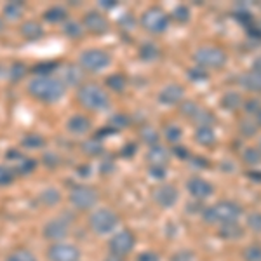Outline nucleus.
Wrapping results in <instances>:
<instances>
[{
    "mask_svg": "<svg viewBox=\"0 0 261 261\" xmlns=\"http://www.w3.org/2000/svg\"><path fill=\"white\" fill-rule=\"evenodd\" d=\"M241 105H242V98H241V94H237V92H226L221 99V107L226 108V110H231V112L237 110Z\"/></svg>",
    "mask_w": 261,
    "mask_h": 261,
    "instance_id": "29",
    "label": "nucleus"
},
{
    "mask_svg": "<svg viewBox=\"0 0 261 261\" xmlns=\"http://www.w3.org/2000/svg\"><path fill=\"white\" fill-rule=\"evenodd\" d=\"M140 136H141L143 141L148 143V145H151V146H155L159 143V134H157V130H153V127H143Z\"/></svg>",
    "mask_w": 261,
    "mask_h": 261,
    "instance_id": "39",
    "label": "nucleus"
},
{
    "mask_svg": "<svg viewBox=\"0 0 261 261\" xmlns=\"http://www.w3.org/2000/svg\"><path fill=\"white\" fill-rule=\"evenodd\" d=\"M134 246H136V237H134V233L129 230H122L119 233H115L110 239V242H108L110 254L119 256V258H124L129 252H133Z\"/></svg>",
    "mask_w": 261,
    "mask_h": 261,
    "instance_id": "8",
    "label": "nucleus"
},
{
    "mask_svg": "<svg viewBox=\"0 0 261 261\" xmlns=\"http://www.w3.org/2000/svg\"><path fill=\"white\" fill-rule=\"evenodd\" d=\"M28 94L42 103H58L66 92V87L58 77H33L27 86Z\"/></svg>",
    "mask_w": 261,
    "mask_h": 261,
    "instance_id": "1",
    "label": "nucleus"
},
{
    "mask_svg": "<svg viewBox=\"0 0 261 261\" xmlns=\"http://www.w3.org/2000/svg\"><path fill=\"white\" fill-rule=\"evenodd\" d=\"M247 178L252 179L254 183L261 185V171H249V172H247Z\"/></svg>",
    "mask_w": 261,
    "mask_h": 261,
    "instance_id": "53",
    "label": "nucleus"
},
{
    "mask_svg": "<svg viewBox=\"0 0 261 261\" xmlns=\"http://www.w3.org/2000/svg\"><path fill=\"white\" fill-rule=\"evenodd\" d=\"M195 140L202 146L216 145V133H214L213 125H199L195 129Z\"/></svg>",
    "mask_w": 261,
    "mask_h": 261,
    "instance_id": "20",
    "label": "nucleus"
},
{
    "mask_svg": "<svg viewBox=\"0 0 261 261\" xmlns=\"http://www.w3.org/2000/svg\"><path fill=\"white\" fill-rule=\"evenodd\" d=\"M98 6L101 9H113V7H117V2H113V0H101Z\"/></svg>",
    "mask_w": 261,
    "mask_h": 261,
    "instance_id": "54",
    "label": "nucleus"
},
{
    "mask_svg": "<svg viewBox=\"0 0 261 261\" xmlns=\"http://www.w3.org/2000/svg\"><path fill=\"white\" fill-rule=\"evenodd\" d=\"M161 56V49L153 42H145L140 47V58L143 61H155Z\"/></svg>",
    "mask_w": 261,
    "mask_h": 261,
    "instance_id": "26",
    "label": "nucleus"
},
{
    "mask_svg": "<svg viewBox=\"0 0 261 261\" xmlns=\"http://www.w3.org/2000/svg\"><path fill=\"white\" fill-rule=\"evenodd\" d=\"M82 150L86 151L87 155L96 157V155H99L101 151H103V145H101V140H89L82 145Z\"/></svg>",
    "mask_w": 261,
    "mask_h": 261,
    "instance_id": "37",
    "label": "nucleus"
},
{
    "mask_svg": "<svg viewBox=\"0 0 261 261\" xmlns=\"http://www.w3.org/2000/svg\"><path fill=\"white\" fill-rule=\"evenodd\" d=\"M66 129H68V133L75 134V136H84V134H87L92 129V122L89 117L84 115V113H77V115L68 119Z\"/></svg>",
    "mask_w": 261,
    "mask_h": 261,
    "instance_id": "16",
    "label": "nucleus"
},
{
    "mask_svg": "<svg viewBox=\"0 0 261 261\" xmlns=\"http://www.w3.org/2000/svg\"><path fill=\"white\" fill-rule=\"evenodd\" d=\"M35 167H37L35 159L28 157V155H21L14 166H12V169H14L16 174H30V172L35 171Z\"/></svg>",
    "mask_w": 261,
    "mask_h": 261,
    "instance_id": "23",
    "label": "nucleus"
},
{
    "mask_svg": "<svg viewBox=\"0 0 261 261\" xmlns=\"http://www.w3.org/2000/svg\"><path fill=\"white\" fill-rule=\"evenodd\" d=\"M141 27L150 33H164L169 27V16L161 7H150L143 12L141 16Z\"/></svg>",
    "mask_w": 261,
    "mask_h": 261,
    "instance_id": "5",
    "label": "nucleus"
},
{
    "mask_svg": "<svg viewBox=\"0 0 261 261\" xmlns=\"http://www.w3.org/2000/svg\"><path fill=\"white\" fill-rule=\"evenodd\" d=\"M259 150H261V140H259Z\"/></svg>",
    "mask_w": 261,
    "mask_h": 261,
    "instance_id": "59",
    "label": "nucleus"
},
{
    "mask_svg": "<svg viewBox=\"0 0 261 261\" xmlns=\"http://www.w3.org/2000/svg\"><path fill=\"white\" fill-rule=\"evenodd\" d=\"M112 65V56L103 49H86L79 54V66L84 71H101Z\"/></svg>",
    "mask_w": 261,
    "mask_h": 261,
    "instance_id": "4",
    "label": "nucleus"
},
{
    "mask_svg": "<svg viewBox=\"0 0 261 261\" xmlns=\"http://www.w3.org/2000/svg\"><path fill=\"white\" fill-rule=\"evenodd\" d=\"M66 18H68V12L61 6H53L44 12V19L49 23H63V21H66Z\"/></svg>",
    "mask_w": 261,
    "mask_h": 261,
    "instance_id": "24",
    "label": "nucleus"
},
{
    "mask_svg": "<svg viewBox=\"0 0 261 261\" xmlns=\"http://www.w3.org/2000/svg\"><path fill=\"white\" fill-rule=\"evenodd\" d=\"M151 197H153V200L157 202L161 207L169 209V207H172V205L176 204V202H178L179 192H178V188H176L174 185L162 183V185H159L153 192H151Z\"/></svg>",
    "mask_w": 261,
    "mask_h": 261,
    "instance_id": "11",
    "label": "nucleus"
},
{
    "mask_svg": "<svg viewBox=\"0 0 261 261\" xmlns=\"http://www.w3.org/2000/svg\"><path fill=\"white\" fill-rule=\"evenodd\" d=\"M24 12V4L23 2H9L4 6V18L6 19H19Z\"/></svg>",
    "mask_w": 261,
    "mask_h": 261,
    "instance_id": "25",
    "label": "nucleus"
},
{
    "mask_svg": "<svg viewBox=\"0 0 261 261\" xmlns=\"http://www.w3.org/2000/svg\"><path fill=\"white\" fill-rule=\"evenodd\" d=\"M241 133L244 134V136H247V138L254 136V134L258 133V124H256V122H252L251 119H244L241 122Z\"/></svg>",
    "mask_w": 261,
    "mask_h": 261,
    "instance_id": "40",
    "label": "nucleus"
},
{
    "mask_svg": "<svg viewBox=\"0 0 261 261\" xmlns=\"http://www.w3.org/2000/svg\"><path fill=\"white\" fill-rule=\"evenodd\" d=\"M235 19L239 21L241 24H244V27L251 28L252 27V14L247 11H237L235 12Z\"/></svg>",
    "mask_w": 261,
    "mask_h": 261,
    "instance_id": "44",
    "label": "nucleus"
},
{
    "mask_svg": "<svg viewBox=\"0 0 261 261\" xmlns=\"http://www.w3.org/2000/svg\"><path fill=\"white\" fill-rule=\"evenodd\" d=\"M171 16L178 21V23L185 24V23H188V21H190V9H188L187 6H178L174 11H172Z\"/></svg>",
    "mask_w": 261,
    "mask_h": 261,
    "instance_id": "38",
    "label": "nucleus"
},
{
    "mask_svg": "<svg viewBox=\"0 0 261 261\" xmlns=\"http://www.w3.org/2000/svg\"><path fill=\"white\" fill-rule=\"evenodd\" d=\"M2 28H4V21L0 19V32H2Z\"/></svg>",
    "mask_w": 261,
    "mask_h": 261,
    "instance_id": "58",
    "label": "nucleus"
},
{
    "mask_svg": "<svg viewBox=\"0 0 261 261\" xmlns=\"http://www.w3.org/2000/svg\"><path fill=\"white\" fill-rule=\"evenodd\" d=\"M44 237L50 242H61L66 235L70 233V221L65 218H56V220H50L47 225L42 230Z\"/></svg>",
    "mask_w": 261,
    "mask_h": 261,
    "instance_id": "12",
    "label": "nucleus"
},
{
    "mask_svg": "<svg viewBox=\"0 0 261 261\" xmlns=\"http://www.w3.org/2000/svg\"><path fill=\"white\" fill-rule=\"evenodd\" d=\"M247 228L261 233V213H251L247 216Z\"/></svg>",
    "mask_w": 261,
    "mask_h": 261,
    "instance_id": "41",
    "label": "nucleus"
},
{
    "mask_svg": "<svg viewBox=\"0 0 261 261\" xmlns=\"http://www.w3.org/2000/svg\"><path fill=\"white\" fill-rule=\"evenodd\" d=\"M246 261H261V246L259 244H251L242 252Z\"/></svg>",
    "mask_w": 261,
    "mask_h": 261,
    "instance_id": "33",
    "label": "nucleus"
},
{
    "mask_svg": "<svg viewBox=\"0 0 261 261\" xmlns=\"http://www.w3.org/2000/svg\"><path fill=\"white\" fill-rule=\"evenodd\" d=\"M107 86L110 87L112 91L122 92V91H125V87H127V79H125L122 73H113L107 79Z\"/></svg>",
    "mask_w": 261,
    "mask_h": 261,
    "instance_id": "28",
    "label": "nucleus"
},
{
    "mask_svg": "<svg viewBox=\"0 0 261 261\" xmlns=\"http://www.w3.org/2000/svg\"><path fill=\"white\" fill-rule=\"evenodd\" d=\"M190 161H192V164H193V167H195V169H204V167L209 166L207 161H204V159H199V157L190 159Z\"/></svg>",
    "mask_w": 261,
    "mask_h": 261,
    "instance_id": "52",
    "label": "nucleus"
},
{
    "mask_svg": "<svg viewBox=\"0 0 261 261\" xmlns=\"http://www.w3.org/2000/svg\"><path fill=\"white\" fill-rule=\"evenodd\" d=\"M239 82H241L244 89L251 92H261V71H246L239 77Z\"/></svg>",
    "mask_w": 261,
    "mask_h": 261,
    "instance_id": "18",
    "label": "nucleus"
},
{
    "mask_svg": "<svg viewBox=\"0 0 261 261\" xmlns=\"http://www.w3.org/2000/svg\"><path fill=\"white\" fill-rule=\"evenodd\" d=\"M21 35H23L24 40H39L44 35V30H42V24L39 21H27V23L21 24Z\"/></svg>",
    "mask_w": 261,
    "mask_h": 261,
    "instance_id": "21",
    "label": "nucleus"
},
{
    "mask_svg": "<svg viewBox=\"0 0 261 261\" xmlns=\"http://www.w3.org/2000/svg\"><path fill=\"white\" fill-rule=\"evenodd\" d=\"M21 145L24 146V148H30V150H40L42 146L45 145V140L40 136V134H28V136L23 138V141H21Z\"/></svg>",
    "mask_w": 261,
    "mask_h": 261,
    "instance_id": "31",
    "label": "nucleus"
},
{
    "mask_svg": "<svg viewBox=\"0 0 261 261\" xmlns=\"http://www.w3.org/2000/svg\"><path fill=\"white\" fill-rule=\"evenodd\" d=\"M68 199L73 207L81 209V211H87V209L94 207L98 204L99 195L89 185H77V187L71 188Z\"/></svg>",
    "mask_w": 261,
    "mask_h": 261,
    "instance_id": "6",
    "label": "nucleus"
},
{
    "mask_svg": "<svg viewBox=\"0 0 261 261\" xmlns=\"http://www.w3.org/2000/svg\"><path fill=\"white\" fill-rule=\"evenodd\" d=\"M127 125H129V119L124 115V113H119V115H115L112 119V127H113V130L124 129V127H127Z\"/></svg>",
    "mask_w": 261,
    "mask_h": 261,
    "instance_id": "45",
    "label": "nucleus"
},
{
    "mask_svg": "<svg viewBox=\"0 0 261 261\" xmlns=\"http://www.w3.org/2000/svg\"><path fill=\"white\" fill-rule=\"evenodd\" d=\"M105 261H124V258H119V256H113V254H110V256H108V258L105 259Z\"/></svg>",
    "mask_w": 261,
    "mask_h": 261,
    "instance_id": "55",
    "label": "nucleus"
},
{
    "mask_svg": "<svg viewBox=\"0 0 261 261\" xmlns=\"http://www.w3.org/2000/svg\"><path fill=\"white\" fill-rule=\"evenodd\" d=\"M16 172L9 166H0V187H9L14 181Z\"/></svg>",
    "mask_w": 261,
    "mask_h": 261,
    "instance_id": "34",
    "label": "nucleus"
},
{
    "mask_svg": "<svg viewBox=\"0 0 261 261\" xmlns=\"http://www.w3.org/2000/svg\"><path fill=\"white\" fill-rule=\"evenodd\" d=\"M188 77H190L192 81H195V82H200V81H207L209 73L204 68H190V70H188Z\"/></svg>",
    "mask_w": 261,
    "mask_h": 261,
    "instance_id": "43",
    "label": "nucleus"
},
{
    "mask_svg": "<svg viewBox=\"0 0 261 261\" xmlns=\"http://www.w3.org/2000/svg\"><path fill=\"white\" fill-rule=\"evenodd\" d=\"M60 200H61V193L60 190H56V188H45V190L40 193V202L44 205H56Z\"/></svg>",
    "mask_w": 261,
    "mask_h": 261,
    "instance_id": "30",
    "label": "nucleus"
},
{
    "mask_svg": "<svg viewBox=\"0 0 261 261\" xmlns=\"http://www.w3.org/2000/svg\"><path fill=\"white\" fill-rule=\"evenodd\" d=\"M24 73H27V66L21 65V63H16L14 66H12V79L14 81H18V79L24 77Z\"/></svg>",
    "mask_w": 261,
    "mask_h": 261,
    "instance_id": "49",
    "label": "nucleus"
},
{
    "mask_svg": "<svg viewBox=\"0 0 261 261\" xmlns=\"http://www.w3.org/2000/svg\"><path fill=\"white\" fill-rule=\"evenodd\" d=\"M150 176H151V178H153V179L162 181V179L167 176V169H166V166H150Z\"/></svg>",
    "mask_w": 261,
    "mask_h": 261,
    "instance_id": "46",
    "label": "nucleus"
},
{
    "mask_svg": "<svg viewBox=\"0 0 261 261\" xmlns=\"http://www.w3.org/2000/svg\"><path fill=\"white\" fill-rule=\"evenodd\" d=\"M220 237L225 239V241H239V239L244 237V228L242 225H239L237 221H231V223H223L221 228H220Z\"/></svg>",
    "mask_w": 261,
    "mask_h": 261,
    "instance_id": "19",
    "label": "nucleus"
},
{
    "mask_svg": "<svg viewBox=\"0 0 261 261\" xmlns=\"http://www.w3.org/2000/svg\"><path fill=\"white\" fill-rule=\"evenodd\" d=\"M146 159H148V162L151 166H166L167 161H169V151H167L164 146H151L148 155H146Z\"/></svg>",
    "mask_w": 261,
    "mask_h": 261,
    "instance_id": "22",
    "label": "nucleus"
},
{
    "mask_svg": "<svg viewBox=\"0 0 261 261\" xmlns=\"http://www.w3.org/2000/svg\"><path fill=\"white\" fill-rule=\"evenodd\" d=\"M172 261H195V256L192 251H178L172 256Z\"/></svg>",
    "mask_w": 261,
    "mask_h": 261,
    "instance_id": "48",
    "label": "nucleus"
},
{
    "mask_svg": "<svg viewBox=\"0 0 261 261\" xmlns=\"http://www.w3.org/2000/svg\"><path fill=\"white\" fill-rule=\"evenodd\" d=\"M65 33L71 39H79V37L84 35V27L82 23H77V21H68L65 24Z\"/></svg>",
    "mask_w": 261,
    "mask_h": 261,
    "instance_id": "35",
    "label": "nucleus"
},
{
    "mask_svg": "<svg viewBox=\"0 0 261 261\" xmlns=\"http://www.w3.org/2000/svg\"><path fill=\"white\" fill-rule=\"evenodd\" d=\"M242 159L247 166H258L261 162V151L256 148H247V150H244Z\"/></svg>",
    "mask_w": 261,
    "mask_h": 261,
    "instance_id": "36",
    "label": "nucleus"
},
{
    "mask_svg": "<svg viewBox=\"0 0 261 261\" xmlns=\"http://www.w3.org/2000/svg\"><path fill=\"white\" fill-rule=\"evenodd\" d=\"M213 209V216H214V223H231L237 221L239 216L242 214V207L233 200H221L218 204L211 205Z\"/></svg>",
    "mask_w": 261,
    "mask_h": 261,
    "instance_id": "9",
    "label": "nucleus"
},
{
    "mask_svg": "<svg viewBox=\"0 0 261 261\" xmlns=\"http://www.w3.org/2000/svg\"><path fill=\"white\" fill-rule=\"evenodd\" d=\"M159 101L162 105H167V107H172V105H179L185 101V89L178 84H169L164 89L159 92Z\"/></svg>",
    "mask_w": 261,
    "mask_h": 261,
    "instance_id": "15",
    "label": "nucleus"
},
{
    "mask_svg": "<svg viewBox=\"0 0 261 261\" xmlns=\"http://www.w3.org/2000/svg\"><path fill=\"white\" fill-rule=\"evenodd\" d=\"M187 188H188L190 195L195 200H205V199H209V197L213 195V192H214L213 185L209 183V181L202 179V178H192V179H188Z\"/></svg>",
    "mask_w": 261,
    "mask_h": 261,
    "instance_id": "14",
    "label": "nucleus"
},
{
    "mask_svg": "<svg viewBox=\"0 0 261 261\" xmlns=\"http://www.w3.org/2000/svg\"><path fill=\"white\" fill-rule=\"evenodd\" d=\"M119 223H120L119 214L115 211H112V209H107V207L96 209V211H92V214L89 216L91 230L98 235L112 233V231L119 226Z\"/></svg>",
    "mask_w": 261,
    "mask_h": 261,
    "instance_id": "3",
    "label": "nucleus"
},
{
    "mask_svg": "<svg viewBox=\"0 0 261 261\" xmlns=\"http://www.w3.org/2000/svg\"><path fill=\"white\" fill-rule=\"evenodd\" d=\"M256 115H258V122H259V124H261V110H259L258 113H256Z\"/></svg>",
    "mask_w": 261,
    "mask_h": 261,
    "instance_id": "57",
    "label": "nucleus"
},
{
    "mask_svg": "<svg viewBox=\"0 0 261 261\" xmlns=\"http://www.w3.org/2000/svg\"><path fill=\"white\" fill-rule=\"evenodd\" d=\"M82 27L92 35H101L108 30V19L98 11H89L82 19Z\"/></svg>",
    "mask_w": 261,
    "mask_h": 261,
    "instance_id": "13",
    "label": "nucleus"
},
{
    "mask_svg": "<svg viewBox=\"0 0 261 261\" xmlns=\"http://www.w3.org/2000/svg\"><path fill=\"white\" fill-rule=\"evenodd\" d=\"M77 99L87 110H105L110 105V96L98 84H82L77 91Z\"/></svg>",
    "mask_w": 261,
    "mask_h": 261,
    "instance_id": "2",
    "label": "nucleus"
},
{
    "mask_svg": "<svg viewBox=\"0 0 261 261\" xmlns=\"http://www.w3.org/2000/svg\"><path fill=\"white\" fill-rule=\"evenodd\" d=\"M181 136H183V133H181V129L178 127V125H167L166 127V138H167V141H171V143H178L181 140Z\"/></svg>",
    "mask_w": 261,
    "mask_h": 261,
    "instance_id": "42",
    "label": "nucleus"
},
{
    "mask_svg": "<svg viewBox=\"0 0 261 261\" xmlns=\"http://www.w3.org/2000/svg\"><path fill=\"white\" fill-rule=\"evenodd\" d=\"M6 261H37L35 254H33L32 251L28 249H18L14 252H11L9 256H7Z\"/></svg>",
    "mask_w": 261,
    "mask_h": 261,
    "instance_id": "32",
    "label": "nucleus"
},
{
    "mask_svg": "<svg viewBox=\"0 0 261 261\" xmlns=\"http://www.w3.org/2000/svg\"><path fill=\"white\" fill-rule=\"evenodd\" d=\"M84 70L75 65H65L61 68V75L58 79L63 82V86H82Z\"/></svg>",
    "mask_w": 261,
    "mask_h": 261,
    "instance_id": "17",
    "label": "nucleus"
},
{
    "mask_svg": "<svg viewBox=\"0 0 261 261\" xmlns=\"http://www.w3.org/2000/svg\"><path fill=\"white\" fill-rule=\"evenodd\" d=\"M181 112H183L185 117H188L190 120L195 122L199 119L200 113L204 112V108H202L200 105H197L195 101H183V103H181Z\"/></svg>",
    "mask_w": 261,
    "mask_h": 261,
    "instance_id": "27",
    "label": "nucleus"
},
{
    "mask_svg": "<svg viewBox=\"0 0 261 261\" xmlns=\"http://www.w3.org/2000/svg\"><path fill=\"white\" fill-rule=\"evenodd\" d=\"M259 30H261V28H259Z\"/></svg>",
    "mask_w": 261,
    "mask_h": 261,
    "instance_id": "60",
    "label": "nucleus"
},
{
    "mask_svg": "<svg viewBox=\"0 0 261 261\" xmlns=\"http://www.w3.org/2000/svg\"><path fill=\"white\" fill-rule=\"evenodd\" d=\"M193 60L202 68H220L226 63V54L214 45H204L193 53Z\"/></svg>",
    "mask_w": 261,
    "mask_h": 261,
    "instance_id": "7",
    "label": "nucleus"
},
{
    "mask_svg": "<svg viewBox=\"0 0 261 261\" xmlns=\"http://www.w3.org/2000/svg\"><path fill=\"white\" fill-rule=\"evenodd\" d=\"M49 261H79L81 258V251L75 247L73 244L66 242H54L47 249Z\"/></svg>",
    "mask_w": 261,
    "mask_h": 261,
    "instance_id": "10",
    "label": "nucleus"
},
{
    "mask_svg": "<svg viewBox=\"0 0 261 261\" xmlns=\"http://www.w3.org/2000/svg\"><path fill=\"white\" fill-rule=\"evenodd\" d=\"M172 153H174L178 159H181V161H190V150H188L187 146L174 145V148H172Z\"/></svg>",
    "mask_w": 261,
    "mask_h": 261,
    "instance_id": "47",
    "label": "nucleus"
},
{
    "mask_svg": "<svg viewBox=\"0 0 261 261\" xmlns=\"http://www.w3.org/2000/svg\"><path fill=\"white\" fill-rule=\"evenodd\" d=\"M246 110L249 112V113H258L261 110V108H259V101L252 99V101H249V103H246Z\"/></svg>",
    "mask_w": 261,
    "mask_h": 261,
    "instance_id": "51",
    "label": "nucleus"
},
{
    "mask_svg": "<svg viewBox=\"0 0 261 261\" xmlns=\"http://www.w3.org/2000/svg\"><path fill=\"white\" fill-rule=\"evenodd\" d=\"M254 70L256 71H261V60H258V61L254 63Z\"/></svg>",
    "mask_w": 261,
    "mask_h": 261,
    "instance_id": "56",
    "label": "nucleus"
},
{
    "mask_svg": "<svg viewBox=\"0 0 261 261\" xmlns=\"http://www.w3.org/2000/svg\"><path fill=\"white\" fill-rule=\"evenodd\" d=\"M138 261H161V258H159L157 252L145 251V252H141V254L138 256Z\"/></svg>",
    "mask_w": 261,
    "mask_h": 261,
    "instance_id": "50",
    "label": "nucleus"
}]
</instances>
